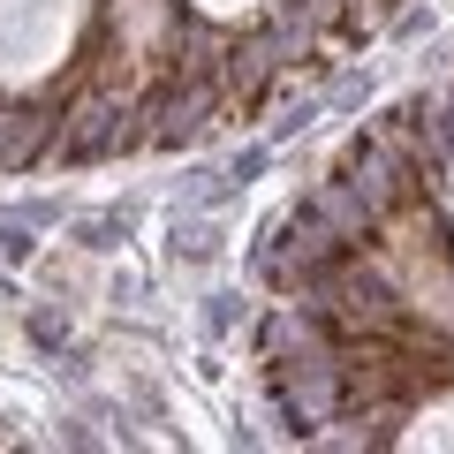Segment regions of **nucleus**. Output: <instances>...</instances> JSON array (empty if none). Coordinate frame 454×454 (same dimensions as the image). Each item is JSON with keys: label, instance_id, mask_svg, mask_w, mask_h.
<instances>
[{"label": "nucleus", "instance_id": "obj_1", "mask_svg": "<svg viewBox=\"0 0 454 454\" xmlns=\"http://www.w3.org/2000/svg\"><path fill=\"white\" fill-rule=\"evenodd\" d=\"M258 364L310 447H454V76L394 98L280 220Z\"/></svg>", "mask_w": 454, "mask_h": 454}, {"label": "nucleus", "instance_id": "obj_2", "mask_svg": "<svg viewBox=\"0 0 454 454\" xmlns=\"http://www.w3.org/2000/svg\"><path fill=\"white\" fill-rule=\"evenodd\" d=\"M409 0H0V167H91L258 121Z\"/></svg>", "mask_w": 454, "mask_h": 454}]
</instances>
